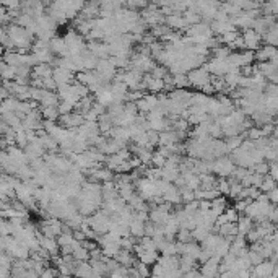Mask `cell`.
<instances>
[{"instance_id": "obj_5", "label": "cell", "mask_w": 278, "mask_h": 278, "mask_svg": "<svg viewBox=\"0 0 278 278\" xmlns=\"http://www.w3.org/2000/svg\"><path fill=\"white\" fill-rule=\"evenodd\" d=\"M59 124L62 127H67L70 131H77L78 127H82L85 124V115L73 111V113H68V114H60L59 117Z\"/></svg>"}, {"instance_id": "obj_7", "label": "cell", "mask_w": 278, "mask_h": 278, "mask_svg": "<svg viewBox=\"0 0 278 278\" xmlns=\"http://www.w3.org/2000/svg\"><path fill=\"white\" fill-rule=\"evenodd\" d=\"M88 49L91 50L93 54L98 59H109L111 57V49L109 44L103 39H93L88 43Z\"/></svg>"}, {"instance_id": "obj_12", "label": "cell", "mask_w": 278, "mask_h": 278, "mask_svg": "<svg viewBox=\"0 0 278 278\" xmlns=\"http://www.w3.org/2000/svg\"><path fill=\"white\" fill-rule=\"evenodd\" d=\"M54 75V65L52 64H38L33 67V77L38 78H48Z\"/></svg>"}, {"instance_id": "obj_24", "label": "cell", "mask_w": 278, "mask_h": 278, "mask_svg": "<svg viewBox=\"0 0 278 278\" xmlns=\"http://www.w3.org/2000/svg\"><path fill=\"white\" fill-rule=\"evenodd\" d=\"M272 137H275V138H278V126L273 129V133H272Z\"/></svg>"}, {"instance_id": "obj_17", "label": "cell", "mask_w": 278, "mask_h": 278, "mask_svg": "<svg viewBox=\"0 0 278 278\" xmlns=\"http://www.w3.org/2000/svg\"><path fill=\"white\" fill-rule=\"evenodd\" d=\"M173 83H174L176 88H189L191 86L187 73H176V75H173Z\"/></svg>"}, {"instance_id": "obj_6", "label": "cell", "mask_w": 278, "mask_h": 278, "mask_svg": "<svg viewBox=\"0 0 278 278\" xmlns=\"http://www.w3.org/2000/svg\"><path fill=\"white\" fill-rule=\"evenodd\" d=\"M160 104V96H156L155 93H147L142 99L137 101V108L142 114H148L150 111L156 109Z\"/></svg>"}, {"instance_id": "obj_14", "label": "cell", "mask_w": 278, "mask_h": 278, "mask_svg": "<svg viewBox=\"0 0 278 278\" xmlns=\"http://www.w3.org/2000/svg\"><path fill=\"white\" fill-rule=\"evenodd\" d=\"M229 205H228V200H226V197H223V196H218L216 198H213L212 200V210L216 213V215H221L226 208H228Z\"/></svg>"}, {"instance_id": "obj_19", "label": "cell", "mask_w": 278, "mask_h": 278, "mask_svg": "<svg viewBox=\"0 0 278 278\" xmlns=\"http://www.w3.org/2000/svg\"><path fill=\"white\" fill-rule=\"evenodd\" d=\"M252 171H256V173H259V174H268L270 173V163H267V161H259L257 164H254L252 168H251Z\"/></svg>"}, {"instance_id": "obj_1", "label": "cell", "mask_w": 278, "mask_h": 278, "mask_svg": "<svg viewBox=\"0 0 278 278\" xmlns=\"http://www.w3.org/2000/svg\"><path fill=\"white\" fill-rule=\"evenodd\" d=\"M187 77H189V82H191V86L197 88V90H202L207 83L212 82L213 75L208 72V68L203 65V67H197L194 68V70H191L187 73Z\"/></svg>"}, {"instance_id": "obj_20", "label": "cell", "mask_w": 278, "mask_h": 278, "mask_svg": "<svg viewBox=\"0 0 278 278\" xmlns=\"http://www.w3.org/2000/svg\"><path fill=\"white\" fill-rule=\"evenodd\" d=\"M148 0H126V5L127 8H132V10H138V8H145L148 5Z\"/></svg>"}, {"instance_id": "obj_2", "label": "cell", "mask_w": 278, "mask_h": 278, "mask_svg": "<svg viewBox=\"0 0 278 278\" xmlns=\"http://www.w3.org/2000/svg\"><path fill=\"white\" fill-rule=\"evenodd\" d=\"M236 168L234 160L228 158V156H220V158L213 160V174H218L220 178H229Z\"/></svg>"}, {"instance_id": "obj_10", "label": "cell", "mask_w": 278, "mask_h": 278, "mask_svg": "<svg viewBox=\"0 0 278 278\" xmlns=\"http://www.w3.org/2000/svg\"><path fill=\"white\" fill-rule=\"evenodd\" d=\"M275 261L272 259H265L263 262H261L259 265H254L252 275L254 277H272L273 275V268H275Z\"/></svg>"}, {"instance_id": "obj_3", "label": "cell", "mask_w": 278, "mask_h": 278, "mask_svg": "<svg viewBox=\"0 0 278 278\" xmlns=\"http://www.w3.org/2000/svg\"><path fill=\"white\" fill-rule=\"evenodd\" d=\"M96 72L103 78L104 83H111L113 80H115V75H117L119 68L111 62V59H101L98 67H96Z\"/></svg>"}, {"instance_id": "obj_16", "label": "cell", "mask_w": 278, "mask_h": 278, "mask_svg": "<svg viewBox=\"0 0 278 278\" xmlns=\"http://www.w3.org/2000/svg\"><path fill=\"white\" fill-rule=\"evenodd\" d=\"M2 77L3 80H15L16 78V67L7 64L5 60L2 62Z\"/></svg>"}, {"instance_id": "obj_13", "label": "cell", "mask_w": 278, "mask_h": 278, "mask_svg": "<svg viewBox=\"0 0 278 278\" xmlns=\"http://www.w3.org/2000/svg\"><path fill=\"white\" fill-rule=\"evenodd\" d=\"M131 234L135 238H143L145 236V221L133 216V220L131 221Z\"/></svg>"}, {"instance_id": "obj_8", "label": "cell", "mask_w": 278, "mask_h": 278, "mask_svg": "<svg viewBox=\"0 0 278 278\" xmlns=\"http://www.w3.org/2000/svg\"><path fill=\"white\" fill-rule=\"evenodd\" d=\"M166 25H168L171 30H174V31H185L189 26V23L187 20H185V16L182 15V13H171V15L166 16Z\"/></svg>"}, {"instance_id": "obj_15", "label": "cell", "mask_w": 278, "mask_h": 278, "mask_svg": "<svg viewBox=\"0 0 278 278\" xmlns=\"http://www.w3.org/2000/svg\"><path fill=\"white\" fill-rule=\"evenodd\" d=\"M41 113H43V117L44 119H49V120H59L60 117V111H59V106H48V108H41Z\"/></svg>"}, {"instance_id": "obj_18", "label": "cell", "mask_w": 278, "mask_h": 278, "mask_svg": "<svg viewBox=\"0 0 278 278\" xmlns=\"http://www.w3.org/2000/svg\"><path fill=\"white\" fill-rule=\"evenodd\" d=\"M278 185V182L275 179L272 178L270 174H265V178H263V180H262V184H261V191L262 192H265V194H268L270 191H273Z\"/></svg>"}, {"instance_id": "obj_23", "label": "cell", "mask_w": 278, "mask_h": 278, "mask_svg": "<svg viewBox=\"0 0 278 278\" xmlns=\"http://www.w3.org/2000/svg\"><path fill=\"white\" fill-rule=\"evenodd\" d=\"M268 220L273 221L275 225H278V203H277L275 207H273V210H272V213H270V216H268Z\"/></svg>"}, {"instance_id": "obj_9", "label": "cell", "mask_w": 278, "mask_h": 278, "mask_svg": "<svg viewBox=\"0 0 278 278\" xmlns=\"http://www.w3.org/2000/svg\"><path fill=\"white\" fill-rule=\"evenodd\" d=\"M57 85H65V83L75 82V72L68 70L65 67H54V75Z\"/></svg>"}, {"instance_id": "obj_11", "label": "cell", "mask_w": 278, "mask_h": 278, "mask_svg": "<svg viewBox=\"0 0 278 278\" xmlns=\"http://www.w3.org/2000/svg\"><path fill=\"white\" fill-rule=\"evenodd\" d=\"M254 226H256V221H254L251 216H247L245 213H241L239 220H238V229H239V234H247Z\"/></svg>"}, {"instance_id": "obj_4", "label": "cell", "mask_w": 278, "mask_h": 278, "mask_svg": "<svg viewBox=\"0 0 278 278\" xmlns=\"http://www.w3.org/2000/svg\"><path fill=\"white\" fill-rule=\"evenodd\" d=\"M243 39H244V44H245V49L249 50H259L262 48V43H263V38L261 33H257L254 28H247V30H243Z\"/></svg>"}, {"instance_id": "obj_22", "label": "cell", "mask_w": 278, "mask_h": 278, "mask_svg": "<svg viewBox=\"0 0 278 278\" xmlns=\"http://www.w3.org/2000/svg\"><path fill=\"white\" fill-rule=\"evenodd\" d=\"M267 196H268V200H270L272 203H275V205H277V203H278V185H277L275 189H273V191L268 192Z\"/></svg>"}, {"instance_id": "obj_21", "label": "cell", "mask_w": 278, "mask_h": 278, "mask_svg": "<svg viewBox=\"0 0 278 278\" xmlns=\"http://www.w3.org/2000/svg\"><path fill=\"white\" fill-rule=\"evenodd\" d=\"M272 176L273 179L278 182V160L277 161H270V173H268Z\"/></svg>"}]
</instances>
